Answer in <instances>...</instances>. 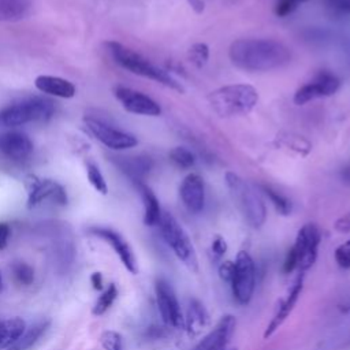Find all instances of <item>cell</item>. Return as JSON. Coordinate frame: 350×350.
<instances>
[{
  "mask_svg": "<svg viewBox=\"0 0 350 350\" xmlns=\"http://www.w3.org/2000/svg\"><path fill=\"white\" fill-rule=\"evenodd\" d=\"M334 228L338 231V232H342V234H347L350 232V212L342 215L340 217H338L334 223Z\"/></svg>",
  "mask_w": 350,
  "mask_h": 350,
  "instance_id": "37",
  "label": "cell"
},
{
  "mask_svg": "<svg viewBox=\"0 0 350 350\" xmlns=\"http://www.w3.org/2000/svg\"><path fill=\"white\" fill-rule=\"evenodd\" d=\"M206 100L220 118H232L249 113L258 101V92L247 83L226 85L212 90Z\"/></svg>",
  "mask_w": 350,
  "mask_h": 350,
  "instance_id": "2",
  "label": "cell"
},
{
  "mask_svg": "<svg viewBox=\"0 0 350 350\" xmlns=\"http://www.w3.org/2000/svg\"><path fill=\"white\" fill-rule=\"evenodd\" d=\"M34 85L40 92L60 98H71L77 93L72 82L53 75H38L34 81Z\"/></svg>",
  "mask_w": 350,
  "mask_h": 350,
  "instance_id": "19",
  "label": "cell"
},
{
  "mask_svg": "<svg viewBox=\"0 0 350 350\" xmlns=\"http://www.w3.org/2000/svg\"><path fill=\"white\" fill-rule=\"evenodd\" d=\"M261 189L265 193V196L269 198V201L272 202L273 208L276 209V212L279 215L287 216V215L291 213L293 204H291V201L284 194H282L280 191L275 190L273 187H271L268 185H261Z\"/></svg>",
  "mask_w": 350,
  "mask_h": 350,
  "instance_id": "26",
  "label": "cell"
},
{
  "mask_svg": "<svg viewBox=\"0 0 350 350\" xmlns=\"http://www.w3.org/2000/svg\"><path fill=\"white\" fill-rule=\"evenodd\" d=\"M345 245H347V246H349V247H350V239H347V241H346V242H345Z\"/></svg>",
  "mask_w": 350,
  "mask_h": 350,
  "instance_id": "45",
  "label": "cell"
},
{
  "mask_svg": "<svg viewBox=\"0 0 350 350\" xmlns=\"http://www.w3.org/2000/svg\"><path fill=\"white\" fill-rule=\"evenodd\" d=\"M224 180L231 198L245 221L254 230L261 228L267 220V206L257 190L231 171L226 172Z\"/></svg>",
  "mask_w": 350,
  "mask_h": 350,
  "instance_id": "3",
  "label": "cell"
},
{
  "mask_svg": "<svg viewBox=\"0 0 350 350\" xmlns=\"http://www.w3.org/2000/svg\"><path fill=\"white\" fill-rule=\"evenodd\" d=\"M85 123L89 131L94 135V138L109 149L123 150L134 148L138 144V139L133 134L115 129L111 124H107L105 122H101L98 119L85 118Z\"/></svg>",
  "mask_w": 350,
  "mask_h": 350,
  "instance_id": "11",
  "label": "cell"
},
{
  "mask_svg": "<svg viewBox=\"0 0 350 350\" xmlns=\"http://www.w3.org/2000/svg\"><path fill=\"white\" fill-rule=\"evenodd\" d=\"M191 7L197 11V12H201L204 10V1L202 0H189Z\"/></svg>",
  "mask_w": 350,
  "mask_h": 350,
  "instance_id": "41",
  "label": "cell"
},
{
  "mask_svg": "<svg viewBox=\"0 0 350 350\" xmlns=\"http://www.w3.org/2000/svg\"><path fill=\"white\" fill-rule=\"evenodd\" d=\"M224 350H238V349L237 347H226Z\"/></svg>",
  "mask_w": 350,
  "mask_h": 350,
  "instance_id": "44",
  "label": "cell"
},
{
  "mask_svg": "<svg viewBox=\"0 0 350 350\" xmlns=\"http://www.w3.org/2000/svg\"><path fill=\"white\" fill-rule=\"evenodd\" d=\"M89 231L96 237L103 238L107 243L112 246V249L120 258L122 264L130 273L135 275L138 272V265H137V258L134 256V252L130 247L129 242L118 231L108 227H92L89 228Z\"/></svg>",
  "mask_w": 350,
  "mask_h": 350,
  "instance_id": "15",
  "label": "cell"
},
{
  "mask_svg": "<svg viewBox=\"0 0 350 350\" xmlns=\"http://www.w3.org/2000/svg\"><path fill=\"white\" fill-rule=\"evenodd\" d=\"M187 57L191 64H194L197 68H201L209 59V46L204 42H196L189 48Z\"/></svg>",
  "mask_w": 350,
  "mask_h": 350,
  "instance_id": "29",
  "label": "cell"
},
{
  "mask_svg": "<svg viewBox=\"0 0 350 350\" xmlns=\"http://www.w3.org/2000/svg\"><path fill=\"white\" fill-rule=\"evenodd\" d=\"M55 112L53 103L44 97H29L5 107L0 112V123L18 127L31 122H46Z\"/></svg>",
  "mask_w": 350,
  "mask_h": 350,
  "instance_id": "6",
  "label": "cell"
},
{
  "mask_svg": "<svg viewBox=\"0 0 350 350\" xmlns=\"http://www.w3.org/2000/svg\"><path fill=\"white\" fill-rule=\"evenodd\" d=\"M3 291V279H1V275H0V293Z\"/></svg>",
  "mask_w": 350,
  "mask_h": 350,
  "instance_id": "43",
  "label": "cell"
},
{
  "mask_svg": "<svg viewBox=\"0 0 350 350\" xmlns=\"http://www.w3.org/2000/svg\"><path fill=\"white\" fill-rule=\"evenodd\" d=\"M321 242V232L313 223L304 224L295 237L294 245L290 247L298 260V272L306 273L316 262L319 246Z\"/></svg>",
  "mask_w": 350,
  "mask_h": 350,
  "instance_id": "8",
  "label": "cell"
},
{
  "mask_svg": "<svg viewBox=\"0 0 350 350\" xmlns=\"http://www.w3.org/2000/svg\"><path fill=\"white\" fill-rule=\"evenodd\" d=\"M304 279H305V273L298 272L295 279L293 280L291 286L288 287L287 293L279 301L272 319L267 324V328L264 331V339L271 338L283 325V323L290 317V314L293 313V310H294V308H295V305H297V302H298V299L302 294V290H304Z\"/></svg>",
  "mask_w": 350,
  "mask_h": 350,
  "instance_id": "12",
  "label": "cell"
},
{
  "mask_svg": "<svg viewBox=\"0 0 350 350\" xmlns=\"http://www.w3.org/2000/svg\"><path fill=\"white\" fill-rule=\"evenodd\" d=\"M10 237V227L5 223H0V250L5 247Z\"/></svg>",
  "mask_w": 350,
  "mask_h": 350,
  "instance_id": "38",
  "label": "cell"
},
{
  "mask_svg": "<svg viewBox=\"0 0 350 350\" xmlns=\"http://www.w3.org/2000/svg\"><path fill=\"white\" fill-rule=\"evenodd\" d=\"M340 86L339 78L328 71H321L312 81L302 85L294 93V103L297 105H304L317 98H324L332 96L338 92Z\"/></svg>",
  "mask_w": 350,
  "mask_h": 350,
  "instance_id": "10",
  "label": "cell"
},
{
  "mask_svg": "<svg viewBox=\"0 0 350 350\" xmlns=\"http://www.w3.org/2000/svg\"><path fill=\"white\" fill-rule=\"evenodd\" d=\"M228 57L243 71L264 72L287 66L291 62V51L272 38H238L231 42Z\"/></svg>",
  "mask_w": 350,
  "mask_h": 350,
  "instance_id": "1",
  "label": "cell"
},
{
  "mask_svg": "<svg viewBox=\"0 0 350 350\" xmlns=\"http://www.w3.org/2000/svg\"><path fill=\"white\" fill-rule=\"evenodd\" d=\"M116 163L122 171L126 172L134 182H142V178L152 168V160L145 156L116 157Z\"/></svg>",
  "mask_w": 350,
  "mask_h": 350,
  "instance_id": "22",
  "label": "cell"
},
{
  "mask_svg": "<svg viewBox=\"0 0 350 350\" xmlns=\"http://www.w3.org/2000/svg\"><path fill=\"white\" fill-rule=\"evenodd\" d=\"M343 179H346V182H350V167L343 171Z\"/></svg>",
  "mask_w": 350,
  "mask_h": 350,
  "instance_id": "42",
  "label": "cell"
},
{
  "mask_svg": "<svg viewBox=\"0 0 350 350\" xmlns=\"http://www.w3.org/2000/svg\"><path fill=\"white\" fill-rule=\"evenodd\" d=\"M336 4L342 11L350 14V0H338Z\"/></svg>",
  "mask_w": 350,
  "mask_h": 350,
  "instance_id": "40",
  "label": "cell"
},
{
  "mask_svg": "<svg viewBox=\"0 0 350 350\" xmlns=\"http://www.w3.org/2000/svg\"><path fill=\"white\" fill-rule=\"evenodd\" d=\"M11 269H12L14 278L16 279L18 283H21L23 286H29V284L33 283V280H34V269L29 264L22 262V261H16V262L12 264Z\"/></svg>",
  "mask_w": 350,
  "mask_h": 350,
  "instance_id": "31",
  "label": "cell"
},
{
  "mask_svg": "<svg viewBox=\"0 0 350 350\" xmlns=\"http://www.w3.org/2000/svg\"><path fill=\"white\" fill-rule=\"evenodd\" d=\"M30 0H0V22H16L30 14Z\"/></svg>",
  "mask_w": 350,
  "mask_h": 350,
  "instance_id": "23",
  "label": "cell"
},
{
  "mask_svg": "<svg viewBox=\"0 0 350 350\" xmlns=\"http://www.w3.org/2000/svg\"><path fill=\"white\" fill-rule=\"evenodd\" d=\"M48 325H49L48 320L40 321V323L31 325L27 331H25L21 335V338L12 346L8 347V350H27V349H30L41 338V335L46 331Z\"/></svg>",
  "mask_w": 350,
  "mask_h": 350,
  "instance_id": "25",
  "label": "cell"
},
{
  "mask_svg": "<svg viewBox=\"0 0 350 350\" xmlns=\"http://www.w3.org/2000/svg\"><path fill=\"white\" fill-rule=\"evenodd\" d=\"M0 152L11 160H25L33 152V142L19 131L3 133L0 134Z\"/></svg>",
  "mask_w": 350,
  "mask_h": 350,
  "instance_id": "18",
  "label": "cell"
},
{
  "mask_svg": "<svg viewBox=\"0 0 350 350\" xmlns=\"http://www.w3.org/2000/svg\"><path fill=\"white\" fill-rule=\"evenodd\" d=\"M217 272H219V276L223 282L230 283L231 279H232V273H234V261H230V260L220 261Z\"/></svg>",
  "mask_w": 350,
  "mask_h": 350,
  "instance_id": "36",
  "label": "cell"
},
{
  "mask_svg": "<svg viewBox=\"0 0 350 350\" xmlns=\"http://www.w3.org/2000/svg\"><path fill=\"white\" fill-rule=\"evenodd\" d=\"M154 293L164 324L172 328H183V313L172 286L165 279H157L154 283Z\"/></svg>",
  "mask_w": 350,
  "mask_h": 350,
  "instance_id": "9",
  "label": "cell"
},
{
  "mask_svg": "<svg viewBox=\"0 0 350 350\" xmlns=\"http://www.w3.org/2000/svg\"><path fill=\"white\" fill-rule=\"evenodd\" d=\"M308 0H276L275 3V14L278 16H287L288 14H291L293 11H295V8L301 4V3H305Z\"/></svg>",
  "mask_w": 350,
  "mask_h": 350,
  "instance_id": "33",
  "label": "cell"
},
{
  "mask_svg": "<svg viewBox=\"0 0 350 350\" xmlns=\"http://www.w3.org/2000/svg\"><path fill=\"white\" fill-rule=\"evenodd\" d=\"M234 301L247 305L256 288V264L246 250H241L234 261V273L230 282Z\"/></svg>",
  "mask_w": 350,
  "mask_h": 350,
  "instance_id": "7",
  "label": "cell"
},
{
  "mask_svg": "<svg viewBox=\"0 0 350 350\" xmlns=\"http://www.w3.org/2000/svg\"><path fill=\"white\" fill-rule=\"evenodd\" d=\"M26 324L21 317L7 319L0 323V349L12 346L25 332Z\"/></svg>",
  "mask_w": 350,
  "mask_h": 350,
  "instance_id": "24",
  "label": "cell"
},
{
  "mask_svg": "<svg viewBox=\"0 0 350 350\" xmlns=\"http://www.w3.org/2000/svg\"><path fill=\"white\" fill-rule=\"evenodd\" d=\"M159 231L164 242L170 246L172 253L178 257V260L191 272L198 271V257L191 243L190 237L185 231V228L179 224V221L170 213L163 211L160 220L157 223Z\"/></svg>",
  "mask_w": 350,
  "mask_h": 350,
  "instance_id": "5",
  "label": "cell"
},
{
  "mask_svg": "<svg viewBox=\"0 0 350 350\" xmlns=\"http://www.w3.org/2000/svg\"><path fill=\"white\" fill-rule=\"evenodd\" d=\"M90 280H92V284L96 290H101L103 288V276L100 272H94L92 276H90Z\"/></svg>",
  "mask_w": 350,
  "mask_h": 350,
  "instance_id": "39",
  "label": "cell"
},
{
  "mask_svg": "<svg viewBox=\"0 0 350 350\" xmlns=\"http://www.w3.org/2000/svg\"><path fill=\"white\" fill-rule=\"evenodd\" d=\"M168 156H170L171 161H172L176 167H179V168H182V170L191 168V167H194V164H196V156H194V153H193L190 149L185 148V146H175V148H172V149L170 150Z\"/></svg>",
  "mask_w": 350,
  "mask_h": 350,
  "instance_id": "27",
  "label": "cell"
},
{
  "mask_svg": "<svg viewBox=\"0 0 350 350\" xmlns=\"http://www.w3.org/2000/svg\"><path fill=\"white\" fill-rule=\"evenodd\" d=\"M208 324V313L204 305L193 298L189 301L186 314L183 316V328H186L190 336L198 335L204 327Z\"/></svg>",
  "mask_w": 350,
  "mask_h": 350,
  "instance_id": "20",
  "label": "cell"
},
{
  "mask_svg": "<svg viewBox=\"0 0 350 350\" xmlns=\"http://www.w3.org/2000/svg\"><path fill=\"white\" fill-rule=\"evenodd\" d=\"M118 297V288L113 283H111L108 286V288L98 297V299L96 301V305L93 308V314L96 316H101L104 314L113 304V301Z\"/></svg>",
  "mask_w": 350,
  "mask_h": 350,
  "instance_id": "28",
  "label": "cell"
},
{
  "mask_svg": "<svg viewBox=\"0 0 350 350\" xmlns=\"http://www.w3.org/2000/svg\"><path fill=\"white\" fill-rule=\"evenodd\" d=\"M115 96L120 101L122 107L131 113L144 116H159L161 113L160 105L142 92L126 86H116Z\"/></svg>",
  "mask_w": 350,
  "mask_h": 350,
  "instance_id": "13",
  "label": "cell"
},
{
  "mask_svg": "<svg viewBox=\"0 0 350 350\" xmlns=\"http://www.w3.org/2000/svg\"><path fill=\"white\" fill-rule=\"evenodd\" d=\"M227 252V242L221 235H215L211 242V254L215 261H220Z\"/></svg>",
  "mask_w": 350,
  "mask_h": 350,
  "instance_id": "34",
  "label": "cell"
},
{
  "mask_svg": "<svg viewBox=\"0 0 350 350\" xmlns=\"http://www.w3.org/2000/svg\"><path fill=\"white\" fill-rule=\"evenodd\" d=\"M179 197L190 213H200L205 205V186L200 174L186 175L179 186Z\"/></svg>",
  "mask_w": 350,
  "mask_h": 350,
  "instance_id": "16",
  "label": "cell"
},
{
  "mask_svg": "<svg viewBox=\"0 0 350 350\" xmlns=\"http://www.w3.org/2000/svg\"><path fill=\"white\" fill-rule=\"evenodd\" d=\"M135 186L141 194L144 204V223L146 226H157L163 211L160 208L156 194L144 182H135Z\"/></svg>",
  "mask_w": 350,
  "mask_h": 350,
  "instance_id": "21",
  "label": "cell"
},
{
  "mask_svg": "<svg viewBox=\"0 0 350 350\" xmlns=\"http://www.w3.org/2000/svg\"><path fill=\"white\" fill-rule=\"evenodd\" d=\"M334 258H335V262L340 268L349 269L350 268V247L345 243L339 245L334 252Z\"/></svg>",
  "mask_w": 350,
  "mask_h": 350,
  "instance_id": "35",
  "label": "cell"
},
{
  "mask_svg": "<svg viewBox=\"0 0 350 350\" xmlns=\"http://www.w3.org/2000/svg\"><path fill=\"white\" fill-rule=\"evenodd\" d=\"M346 310H350V304L347 305V308H346Z\"/></svg>",
  "mask_w": 350,
  "mask_h": 350,
  "instance_id": "46",
  "label": "cell"
},
{
  "mask_svg": "<svg viewBox=\"0 0 350 350\" xmlns=\"http://www.w3.org/2000/svg\"><path fill=\"white\" fill-rule=\"evenodd\" d=\"M108 51L111 53V56L113 57V60L123 68H126L127 71L152 79L157 83H161L167 88H171L174 90L178 92H183L182 85L172 78L171 74H168L165 70L157 67L156 64H153L152 62H149L146 57H144L142 55L137 53L135 51L124 46L120 42L116 41H108L107 42Z\"/></svg>",
  "mask_w": 350,
  "mask_h": 350,
  "instance_id": "4",
  "label": "cell"
},
{
  "mask_svg": "<svg viewBox=\"0 0 350 350\" xmlns=\"http://www.w3.org/2000/svg\"><path fill=\"white\" fill-rule=\"evenodd\" d=\"M237 328V319L232 314H224L216 325L202 336L191 350H224Z\"/></svg>",
  "mask_w": 350,
  "mask_h": 350,
  "instance_id": "14",
  "label": "cell"
},
{
  "mask_svg": "<svg viewBox=\"0 0 350 350\" xmlns=\"http://www.w3.org/2000/svg\"><path fill=\"white\" fill-rule=\"evenodd\" d=\"M51 200L55 204L64 205L67 202V194L62 185L52 179H33L29 187L27 205L30 208Z\"/></svg>",
  "mask_w": 350,
  "mask_h": 350,
  "instance_id": "17",
  "label": "cell"
},
{
  "mask_svg": "<svg viewBox=\"0 0 350 350\" xmlns=\"http://www.w3.org/2000/svg\"><path fill=\"white\" fill-rule=\"evenodd\" d=\"M86 175L88 179L90 182V185L101 194H107L108 193V186L107 182L100 171V168L94 164V163H88L86 164Z\"/></svg>",
  "mask_w": 350,
  "mask_h": 350,
  "instance_id": "30",
  "label": "cell"
},
{
  "mask_svg": "<svg viewBox=\"0 0 350 350\" xmlns=\"http://www.w3.org/2000/svg\"><path fill=\"white\" fill-rule=\"evenodd\" d=\"M100 342L105 350H123L122 335L116 331H104L100 336Z\"/></svg>",
  "mask_w": 350,
  "mask_h": 350,
  "instance_id": "32",
  "label": "cell"
}]
</instances>
